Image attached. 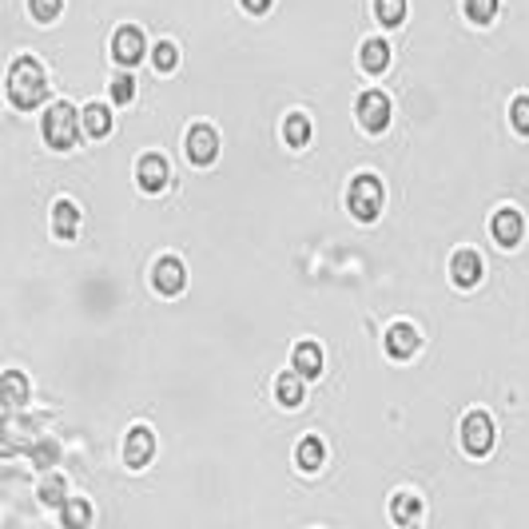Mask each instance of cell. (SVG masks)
Segmentation results:
<instances>
[{
  "label": "cell",
  "mask_w": 529,
  "mask_h": 529,
  "mask_svg": "<svg viewBox=\"0 0 529 529\" xmlns=\"http://www.w3.org/2000/svg\"><path fill=\"white\" fill-rule=\"evenodd\" d=\"M48 96V80H44V68L32 60V56H21L8 68V100H13L21 111H32L40 100Z\"/></svg>",
  "instance_id": "obj_1"
},
{
  "label": "cell",
  "mask_w": 529,
  "mask_h": 529,
  "mask_svg": "<svg viewBox=\"0 0 529 529\" xmlns=\"http://www.w3.org/2000/svg\"><path fill=\"white\" fill-rule=\"evenodd\" d=\"M80 124H84V116H76L72 104H52L48 116H44V139H48V147H60V152L76 147Z\"/></svg>",
  "instance_id": "obj_2"
},
{
  "label": "cell",
  "mask_w": 529,
  "mask_h": 529,
  "mask_svg": "<svg viewBox=\"0 0 529 529\" xmlns=\"http://www.w3.org/2000/svg\"><path fill=\"white\" fill-rule=\"evenodd\" d=\"M350 216H355L358 223H375L378 211H383V183L375 180V175H358L355 183H350Z\"/></svg>",
  "instance_id": "obj_3"
},
{
  "label": "cell",
  "mask_w": 529,
  "mask_h": 529,
  "mask_svg": "<svg viewBox=\"0 0 529 529\" xmlns=\"http://www.w3.org/2000/svg\"><path fill=\"white\" fill-rule=\"evenodd\" d=\"M462 445H466L473 458L489 454V445H494V422H489V414H481V410L466 414V422H462Z\"/></svg>",
  "instance_id": "obj_4"
},
{
  "label": "cell",
  "mask_w": 529,
  "mask_h": 529,
  "mask_svg": "<svg viewBox=\"0 0 529 529\" xmlns=\"http://www.w3.org/2000/svg\"><path fill=\"white\" fill-rule=\"evenodd\" d=\"M188 160L191 163H199V167H207V163H216V155H219V136H216V128H207V124H195L191 132H188Z\"/></svg>",
  "instance_id": "obj_5"
},
{
  "label": "cell",
  "mask_w": 529,
  "mask_h": 529,
  "mask_svg": "<svg viewBox=\"0 0 529 529\" xmlns=\"http://www.w3.org/2000/svg\"><path fill=\"white\" fill-rule=\"evenodd\" d=\"M358 124L366 128V132H383L390 124V100L383 92H362L358 96Z\"/></svg>",
  "instance_id": "obj_6"
},
{
  "label": "cell",
  "mask_w": 529,
  "mask_h": 529,
  "mask_svg": "<svg viewBox=\"0 0 529 529\" xmlns=\"http://www.w3.org/2000/svg\"><path fill=\"white\" fill-rule=\"evenodd\" d=\"M111 56H116L124 68L139 64V60H144V32H139L136 24H124L116 32V40H111Z\"/></svg>",
  "instance_id": "obj_7"
},
{
  "label": "cell",
  "mask_w": 529,
  "mask_h": 529,
  "mask_svg": "<svg viewBox=\"0 0 529 529\" xmlns=\"http://www.w3.org/2000/svg\"><path fill=\"white\" fill-rule=\"evenodd\" d=\"M489 231H494V239L501 247H514V243H522V231H525V223H522V211H514V207H501L494 223H489Z\"/></svg>",
  "instance_id": "obj_8"
},
{
  "label": "cell",
  "mask_w": 529,
  "mask_h": 529,
  "mask_svg": "<svg viewBox=\"0 0 529 529\" xmlns=\"http://www.w3.org/2000/svg\"><path fill=\"white\" fill-rule=\"evenodd\" d=\"M152 283H155V291H160V295H180L183 283H188L183 263H180V259H160V263H155V271H152Z\"/></svg>",
  "instance_id": "obj_9"
},
{
  "label": "cell",
  "mask_w": 529,
  "mask_h": 529,
  "mask_svg": "<svg viewBox=\"0 0 529 529\" xmlns=\"http://www.w3.org/2000/svg\"><path fill=\"white\" fill-rule=\"evenodd\" d=\"M152 454H155V438H152V430H144V426H136L132 434H128V445H124V462L132 470L139 466H147L152 462Z\"/></svg>",
  "instance_id": "obj_10"
},
{
  "label": "cell",
  "mask_w": 529,
  "mask_h": 529,
  "mask_svg": "<svg viewBox=\"0 0 529 529\" xmlns=\"http://www.w3.org/2000/svg\"><path fill=\"white\" fill-rule=\"evenodd\" d=\"M136 180H139V188L144 191H163L167 188V160L163 155H144L136 167Z\"/></svg>",
  "instance_id": "obj_11"
},
{
  "label": "cell",
  "mask_w": 529,
  "mask_h": 529,
  "mask_svg": "<svg viewBox=\"0 0 529 529\" xmlns=\"http://www.w3.org/2000/svg\"><path fill=\"white\" fill-rule=\"evenodd\" d=\"M418 347H422V339H418V331L410 327V322H394V327L386 331V350L394 358H410Z\"/></svg>",
  "instance_id": "obj_12"
},
{
  "label": "cell",
  "mask_w": 529,
  "mask_h": 529,
  "mask_svg": "<svg viewBox=\"0 0 529 529\" xmlns=\"http://www.w3.org/2000/svg\"><path fill=\"white\" fill-rule=\"evenodd\" d=\"M450 275H454V283H458V287H478V278H481L478 251H458V255H454V263H450Z\"/></svg>",
  "instance_id": "obj_13"
},
{
  "label": "cell",
  "mask_w": 529,
  "mask_h": 529,
  "mask_svg": "<svg viewBox=\"0 0 529 529\" xmlns=\"http://www.w3.org/2000/svg\"><path fill=\"white\" fill-rule=\"evenodd\" d=\"M52 231L60 239H72L80 231V211H76V203H72V199H60L52 207Z\"/></svg>",
  "instance_id": "obj_14"
},
{
  "label": "cell",
  "mask_w": 529,
  "mask_h": 529,
  "mask_svg": "<svg viewBox=\"0 0 529 529\" xmlns=\"http://www.w3.org/2000/svg\"><path fill=\"white\" fill-rule=\"evenodd\" d=\"M295 370H299L303 378H319L322 375V350H319V342H299V347H295Z\"/></svg>",
  "instance_id": "obj_15"
},
{
  "label": "cell",
  "mask_w": 529,
  "mask_h": 529,
  "mask_svg": "<svg viewBox=\"0 0 529 529\" xmlns=\"http://www.w3.org/2000/svg\"><path fill=\"white\" fill-rule=\"evenodd\" d=\"M275 394H278V402H283L287 410L303 406V375H299V370H287V375H278Z\"/></svg>",
  "instance_id": "obj_16"
},
{
  "label": "cell",
  "mask_w": 529,
  "mask_h": 529,
  "mask_svg": "<svg viewBox=\"0 0 529 529\" xmlns=\"http://www.w3.org/2000/svg\"><path fill=\"white\" fill-rule=\"evenodd\" d=\"M322 458H327V445H322L319 438H303L299 450H295V462H299V470H306V473L319 470Z\"/></svg>",
  "instance_id": "obj_17"
},
{
  "label": "cell",
  "mask_w": 529,
  "mask_h": 529,
  "mask_svg": "<svg viewBox=\"0 0 529 529\" xmlns=\"http://www.w3.org/2000/svg\"><path fill=\"white\" fill-rule=\"evenodd\" d=\"M80 116H84V132H88L92 139H100V136L111 132V116H108L104 104H88V108L80 111Z\"/></svg>",
  "instance_id": "obj_18"
},
{
  "label": "cell",
  "mask_w": 529,
  "mask_h": 529,
  "mask_svg": "<svg viewBox=\"0 0 529 529\" xmlns=\"http://www.w3.org/2000/svg\"><path fill=\"white\" fill-rule=\"evenodd\" d=\"M386 64H390V44L386 40H366V44H362V68L378 76Z\"/></svg>",
  "instance_id": "obj_19"
},
{
  "label": "cell",
  "mask_w": 529,
  "mask_h": 529,
  "mask_svg": "<svg viewBox=\"0 0 529 529\" xmlns=\"http://www.w3.org/2000/svg\"><path fill=\"white\" fill-rule=\"evenodd\" d=\"M390 514H394L398 525H410V522H418V514H422V501H418L414 494H394V501H390Z\"/></svg>",
  "instance_id": "obj_20"
},
{
  "label": "cell",
  "mask_w": 529,
  "mask_h": 529,
  "mask_svg": "<svg viewBox=\"0 0 529 529\" xmlns=\"http://www.w3.org/2000/svg\"><path fill=\"white\" fill-rule=\"evenodd\" d=\"M375 13L386 28H398L406 21V0H375Z\"/></svg>",
  "instance_id": "obj_21"
},
{
  "label": "cell",
  "mask_w": 529,
  "mask_h": 529,
  "mask_svg": "<svg viewBox=\"0 0 529 529\" xmlns=\"http://www.w3.org/2000/svg\"><path fill=\"white\" fill-rule=\"evenodd\" d=\"M283 136H287V144H291V147H303L306 139H311V119H306V116H287Z\"/></svg>",
  "instance_id": "obj_22"
},
{
  "label": "cell",
  "mask_w": 529,
  "mask_h": 529,
  "mask_svg": "<svg viewBox=\"0 0 529 529\" xmlns=\"http://www.w3.org/2000/svg\"><path fill=\"white\" fill-rule=\"evenodd\" d=\"M24 394H28V386H24V375H16V370H8V375H4V406H8V410H16V406L24 402Z\"/></svg>",
  "instance_id": "obj_23"
},
{
  "label": "cell",
  "mask_w": 529,
  "mask_h": 529,
  "mask_svg": "<svg viewBox=\"0 0 529 529\" xmlns=\"http://www.w3.org/2000/svg\"><path fill=\"white\" fill-rule=\"evenodd\" d=\"M152 60H155V72H172L175 64H180V48H175L172 40H160L152 48Z\"/></svg>",
  "instance_id": "obj_24"
},
{
  "label": "cell",
  "mask_w": 529,
  "mask_h": 529,
  "mask_svg": "<svg viewBox=\"0 0 529 529\" xmlns=\"http://www.w3.org/2000/svg\"><path fill=\"white\" fill-rule=\"evenodd\" d=\"M64 494H68V489H64V478H56V473H48V478L40 481V501L44 506H64V501H68Z\"/></svg>",
  "instance_id": "obj_25"
},
{
  "label": "cell",
  "mask_w": 529,
  "mask_h": 529,
  "mask_svg": "<svg viewBox=\"0 0 529 529\" xmlns=\"http://www.w3.org/2000/svg\"><path fill=\"white\" fill-rule=\"evenodd\" d=\"M462 4H466V16L473 24H489L498 13V0H462Z\"/></svg>",
  "instance_id": "obj_26"
},
{
  "label": "cell",
  "mask_w": 529,
  "mask_h": 529,
  "mask_svg": "<svg viewBox=\"0 0 529 529\" xmlns=\"http://www.w3.org/2000/svg\"><path fill=\"white\" fill-rule=\"evenodd\" d=\"M509 119H514L517 132L529 136V96H517L514 104H509Z\"/></svg>",
  "instance_id": "obj_27"
},
{
  "label": "cell",
  "mask_w": 529,
  "mask_h": 529,
  "mask_svg": "<svg viewBox=\"0 0 529 529\" xmlns=\"http://www.w3.org/2000/svg\"><path fill=\"white\" fill-rule=\"evenodd\" d=\"M132 96H136V80L128 76V72H119V76L111 80V100H116V104H128Z\"/></svg>",
  "instance_id": "obj_28"
},
{
  "label": "cell",
  "mask_w": 529,
  "mask_h": 529,
  "mask_svg": "<svg viewBox=\"0 0 529 529\" xmlns=\"http://www.w3.org/2000/svg\"><path fill=\"white\" fill-rule=\"evenodd\" d=\"M92 522V509L84 501H64V525H88Z\"/></svg>",
  "instance_id": "obj_29"
},
{
  "label": "cell",
  "mask_w": 529,
  "mask_h": 529,
  "mask_svg": "<svg viewBox=\"0 0 529 529\" xmlns=\"http://www.w3.org/2000/svg\"><path fill=\"white\" fill-rule=\"evenodd\" d=\"M28 4H32V16L36 21H56V16H60V8H64V0H28Z\"/></svg>",
  "instance_id": "obj_30"
},
{
  "label": "cell",
  "mask_w": 529,
  "mask_h": 529,
  "mask_svg": "<svg viewBox=\"0 0 529 529\" xmlns=\"http://www.w3.org/2000/svg\"><path fill=\"white\" fill-rule=\"evenodd\" d=\"M56 454H60V450H56V442H40V445L32 450V462H40V466H52Z\"/></svg>",
  "instance_id": "obj_31"
},
{
  "label": "cell",
  "mask_w": 529,
  "mask_h": 529,
  "mask_svg": "<svg viewBox=\"0 0 529 529\" xmlns=\"http://www.w3.org/2000/svg\"><path fill=\"white\" fill-rule=\"evenodd\" d=\"M243 8H247L251 16H263L267 8H271V0H243Z\"/></svg>",
  "instance_id": "obj_32"
}]
</instances>
